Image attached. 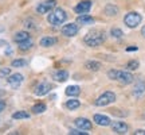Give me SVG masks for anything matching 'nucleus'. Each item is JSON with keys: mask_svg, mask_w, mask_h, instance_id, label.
I'll use <instances>...</instances> for the list:
<instances>
[{"mask_svg": "<svg viewBox=\"0 0 145 135\" xmlns=\"http://www.w3.org/2000/svg\"><path fill=\"white\" fill-rule=\"evenodd\" d=\"M74 124L77 126L78 128L85 130V131L91 130V127H93L91 122H90L89 119H86V118H78V119H75V120H74Z\"/></svg>", "mask_w": 145, "mask_h": 135, "instance_id": "11", "label": "nucleus"}, {"mask_svg": "<svg viewBox=\"0 0 145 135\" xmlns=\"http://www.w3.org/2000/svg\"><path fill=\"white\" fill-rule=\"evenodd\" d=\"M137 50V46H130V47H126V52H136Z\"/></svg>", "mask_w": 145, "mask_h": 135, "instance_id": "32", "label": "nucleus"}, {"mask_svg": "<svg viewBox=\"0 0 145 135\" xmlns=\"http://www.w3.org/2000/svg\"><path fill=\"white\" fill-rule=\"evenodd\" d=\"M4 109H5V103L3 100H0V112H3Z\"/></svg>", "mask_w": 145, "mask_h": 135, "instance_id": "31", "label": "nucleus"}, {"mask_svg": "<svg viewBox=\"0 0 145 135\" xmlns=\"http://www.w3.org/2000/svg\"><path fill=\"white\" fill-rule=\"evenodd\" d=\"M11 74V68H1L0 69V77H8Z\"/></svg>", "mask_w": 145, "mask_h": 135, "instance_id": "29", "label": "nucleus"}, {"mask_svg": "<svg viewBox=\"0 0 145 135\" xmlns=\"http://www.w3.org/2000/svg\"><path fill=\"white\" fill-rule=\"evenodd\" d=\"M51 91V84L47 83V81H43V83L38 84L35 87V91H34V93L36 96H44L46 93H48Z\"/></svg>", "mask_w": 145, "mask_h": 135, "instance_id": "9", "label": "nucleus"}, {"mask_svg": "<svg viewBox=\"0 0 145 135\" xmlns=\"http://www.w3.org/2000/svg\"><path fill=\"white\" fill-rule=\"evenodd\" d=\"M78 31H79V27L75 23H69L62 27V34L65 36H74L78 34Z\"/></svg>", "mask_w": 145, "mask_h": 135, "instance_id": "8", "label": "nucleus"}, {"mask_svg": "<svg viewBox=\"0 0 145 135\" xmlns=\"http://www.w3.org/2000/svg\"><path fill=\"white\" fill-rule=\"evenodd\" d=\"M141 35H142V36L145 38V26L142 27V28H141Z\"/></svg>", "mask_w": 145, "mask_h": 135, "instance_id": "34", "label": "nucleus"}, {"mask_svg": "<svg viewBox=\"0 0 145 135\" xmlns=\"http://www.w3.org/2000/svg\"><path fill=\"white\" fill-rule=\"evenodd\" d=\"M108 76L109 78H112V80H116V81H118L121 84H130L133 81V74L130 72H126V70H116V69H112V70H109L108 72Z\"/></svg>", "mask_w": 145, "mask_h": 135, "instance_id": "1", "label": "nucleus"}, {"mask_svg": "<svg viewBox=\"0 0 145 135\" xmlns=\"http://www.w3.org/2000/svg\"><path fill=\"white\" fill-rule=\"evenodd\" d=\"M114 101H116V95L113 92H110V91H106L95 100V105L97 107H106V105L114 103Z\"/></svg>", "mask_w": 145, "mask_h": 135, "instance_id": "5", "label": "nucleus"}, {"mask_svg": "<svg viewBox=\"0 0 145 135\" xmlns=\"http://www.w3.org/2000/svg\"><path fill=\"white\" fill-rule=\"evenodd\" d=\"M52 78L58 81V83H63V81H66L69 78V72L67 70H58L52 74Z\"/></svg>", "mask_w": 145, "mask_h": 135, "instance_id": "15", "label": "nucleus"}, {"mask_svg": "<svg viewBox=\"0 0 145 135\" xmlns=\"http://www.w3.org/2000/svg\"><path fill=\"white\" fill-rule=\"evenodd\" d=\"M57 42H58V39L57 38H54V36H44V38H42L40 39V46L51 47V46H54Z\"/></svg>", "mask_w": 145, "mask_h": 135, "instance_id": "16", "label": "nucleus"}, {"mask_svg": "<svg viewBox=\"0 0 145 135\" xmlns=\"http://www.w3.org/2000/svg\"><path fill=\"white\" fill-rule=\"evenodd\" d=\"M27 65V61L26 60H14L11 66L12 68H22V66H26Z\"/></svg>", "mask_w": 145, "mask_h": 135, "instance_id": "26", "label": "nucleus"}, {"mask_svg": "<svg viewBox=\"0 0 145 135\" xmlns=\"http://www.w3.org/2000/svg\"><path fill=\"white\" fill-rule=\"evenodd\" d=\"M77 23L89 26V24H93V23H94V18H93V16H90V15H88V14H81V15L78 16Z\"/></svg>", "mask_w": 145, "mask_h": 135, "instance_id": "14", "label": "nucleus"}, {"mask_svg": "<svg viewBox=\"0 0 145 135\" xmlns=\"http://www.w3.org/2000/svg\"><path fill=\"white\" fill-rule=\"evenodd\" d=\"M81 105V103H79V100H77V99H71V100H67L66 101V108H69V109H77L78 107Z\"/></svg>", "mask_w": 145, "mask_h": 135, "instance_id": "25", "label": "nucleus"}, {"mask_svg": "<svg viewBox=\"0 0 145 135\" xmlns=\"http://www.w3.org/2000/svg\"><path fill=\"white\" fill-rule=\"evenodd\" d=\"M32 114H35V115H39V114H43L44 111H46V104L44 103H38L35 104L34 107H32Z\"/></svg>", "mask_w": 145, "mask_h": 135, "instance_id": "20", "label": "nucleus"}, {"mask_svg": "<svg viewBox=\"0 0 145 135\" xmlns=\"http://www.w3.org/2000/svg\"><path fill=\"white\" fill-rule=\"evenodd\" d=\"M65 92H66V95L70 96V97H77L78 95L81 93V88H79L78 85H70V87L66 88Z\"/></svg>", "mask_w": 145, "mask_h": 135, "instance_id": "17", "label": "nucleus"}, {"mask_svg": "<svg viewBox=\"0 0 145 135\" xmlns=\"http://www.w3.org/2000/svg\"><path fill=\"white\" fill-rule=\"evenodd\" d=\"M55 5H57L55 0H46V1L40 3V4L36 7V11H38V14H47L52 8H55Z\"/></svg>", "mask_w": 145, "mask_h": 135, "instance_id": "6", "label": "nucleus"}, {"mask_svg": "<svg viewBox=\"0 0 145 135\" xmlns=\"http://www.w3.org/2000/svg\"><path fill=\"white\" fill-rule=\"evenodd\" d=\"M66 19H67V14L62 8H55L54 11H51V14H48V16H47V22L50 24H52V26L62 24L63 22H66Z\"/></svg>", "mask_w": 145, "mask_h": 135, "instance_id": "3", "label": "nucleus"}, {"mask_svg": "<svg viewBox=\"0 0 145 135\" xmlns=\"http://www.w3.org/2000/svg\"><path fill=\"white\" fill-rule=\"evenodd\" d=\"M110 34H112V36H114V38H122V35H124L122 30H121V28H117V27L112 28Z\"/></svg>", "mask_w": 145, "mask_h": 135, "instance_id": "27", "label": "nucleus"}, {"mask_svg": "<svg viewBox=\"0 0 145 135\" xmlns=\"http://www.w3.org/2000/svg\"><path fill=\"white\" fill-rule=\"evenodd\" d=\"M86 68H88L89 70H91V72H97V70L101 69V64L98 61H89L86 64Z\"/></svg>", "mask_w": 145, "mask_h": 135, "instance_id": "22", "label": "nucleus"}, {"mask_svg": "<svg viewBox=\"0 0 145 135\" xmlns=\"http://www.w3.org/2000/svg\"><path fill=\"white\" fill-rule=\"evenodd\" d=\"M12 118L14 119H28L30 118V114L27 111H16L12 114Z\"/></svg>", "mask_w": 145, "mask_h": 135, "instance_id": "24", "label": "nucleus"}, {"mask_svg": "<svg viewBox=\"0 0 145 135\" xmlns=\"http://www.w3.org/2000/svg\"><path fill=\"white\" fill-rule=\"evenodd\" d=\"M94 122H95V124L102 126V127H108V126L112 124V120L109 119L108 116L101 115V114H95V115H94Z\"/></svg>", "mask_w": 145, "mask_h": 135, "instance_id": "13", "label": "nucleus"}, {"mask_svg": "<svg viewBox=\"0 0 145 135\" xmlns=\"http://www.w3.org/2000/svg\"><path fill=\"white\" fill-rule=\"evenodd\" d=\"M135 134H136V135H145V131H144V130H136Z\"/></svg>", "mask_w": 145, "mask_h": 135, "instance_id": "33", "label": "nucleus"}, {"mask_svg": "<svg viewBox=\"0 0 145 135\" xmlns=\"http://www.w3.org/2000/svg\"><path fill=\"white\" fill-rule=\"evenodd\" d=\"M138 66H140V64H138V61H136V60L129 61L128 65H126V68H128L129 70H136V69H138Z\"/></svg>", "mask_w": 145, "mask_h": 135, "instance_id": "28", "label": "nucleus"}, {"mask_svg": "<svg viewBox=\"0 0 145 135\" xmlns=\"http://www.w3.org/2000/svg\"><path fill=\"white\" fill-rule=\"evenodd\" d=\"M85 43L90 47H97L105 42V32L102 31H90L83 38Z\"/></svg>", "mask_w": 145, "mask_h": 135, "instance_id": "2", "label": "nucleus"}, {"mask_svg": "<svg viewBox=\"0 0 145 135\" xmlns=\"http://www.w3.org/2000/svg\"><path fill=\"white\" fill-rule=\"evenodd\" d=\"M27 39H30V34H28L27 31H19L14 35V41H15L16 43L24 42V41H27Z\"/></svg>", "mask_w": 145, "mask_h": 135, "instance_id": "18", "label": "nucleus"}, {"mask_svg": "<svg viewBox=\"0 0 145 135\" xmlns=\"http://www.w3.org/2000/svg\"><path fill=\"white\" fill-rule=\"evenodd\" d=\"M141 21H142V16H141L138 12H135V11H133V12H129V14H126L125 18H124V23L129 27V28H135V27H137L141 23Z\"/></svg>", "mask_w": 145, "mask_h": 135, "instance_id": "4", "label": "nucleus"}, {"mask_svg": "<svg viewBox=\"0 0 145 135\" xmlns=\"http://www.w3.org/2000/svg\"><path fill=\"white\" fill-rule=\"evenodd\" d=\"M90 8H91V1L90 0H83V1H79L75 5L74 11L77 14H88L89 11H90Z\"/></svg>", "mask_w": 145, "mask_h": 135, "instance_id": "10", "label": "nucleus"}, {"mask_svg": "<svg viewBox=\"0 0 145 135\" xmlns=\"http://www.w3.org/2000/svg\"><path fill=\"white\" fill-rule=\"evenodd\" d=\"M105 14L108 16H116L118 14V8L116 5H112V4H108L105 7Z\"/></svg>", "mask_w": 145, "mask_h": 135, "instance_id": "21", "label": "nucleus"}, {"mask_svg": "<svg viewBox=\"0 0 145 135\" xmlns=\"http://www.w3.org/2000/svg\"><path fill=\"white\" fill-rule=\"evenodd\" d=\"M69 134L70 135H88L89 132H85V130H81V128H79V130H71Z\"/></svg>", "mask_w": 145, "mask_h": 135, "instance_id": "30", "label": "nucleus"}, {"mask_svg": "<svg viewBox=\"0 0 145 135\" xmlns=\"http://www.w3.org/2000/svg\"><path fill=\"white\" fill-rule=\"evenodd\" d=\"M110 126H112V130H113L116 134H126L128 130H129L128 124L124 123V122H114V123H112Z\"/></svg>", "mask_w": 145, "mask_h": 135, "instance_id": "12", "label": "nucleus"}, {"mask_svg": "<svg viewBox=\"0 0 145 135\" xmlns=\"http://www.w3.org/2000/svg\"><path fill=\"white\" fill-rule=\"evenodd\" d=\"M18 45H19V49H20V50L26 52V50H30V49H31L34 43H32V39L30 38V39H27V41H24V42H20V43H18Z\"/></svg>", "mask_w": 145, "mask_h": 135, "instance_id": "23", "label": "nucleus"}, {"mask_svg": "<svg viewBox=\"0 0 145 135\" xmlns=\"http://www.w3.org/2000/svg\"><path fill=\"white\" fill-rule=\"evenodd\" d=\"M23 80H24V77L22 76L20 73H15V74H10L7 77V83L10 84L12 89H16L19 88V85L23 83Z\"/></svg>", "mask_w": 145, "mask_h": 135, "instance_id": "7", "label": "nucleus"}, {"mask_svg": "<svg viewBox=\"0 0 145 135\" xmlns=\"http://www.w3.org/2000/svg\"><path fill=\"white\" fill-rule=\"evenodd\" d=\"M145 92V83H142V81H138V83L135 85V89H133V95L135 96H141V95Z\"/></svg>", "mask_w": 145, "mask_h": 135, "instance_id": "19", "label": "nucleus"}]
</instances>
